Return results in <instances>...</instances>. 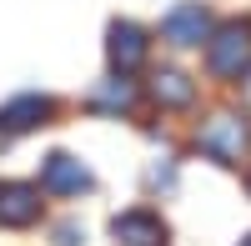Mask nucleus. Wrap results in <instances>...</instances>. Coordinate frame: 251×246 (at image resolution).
Returning a JSON list of instances; mask_svg holds the SVG:
<instances>
[{
  "label": "nucleus",
  "instance_id": "1a4fd4ad",
  "mask_svg": "<svg viewBox=\"0 0 251 246\" xmlns=\"http://www.w3.org/2000/svg\"><path fill=\"white\" fill-rule=\"evenodd\" d=\"M151 100L166 106V111H186V106L196 100V80L186 75V71H171V66H166V71L151 75Z\"/></svg>",
  "mask_w": 251,
  "mask_h": 246
},
{
  "label": "nucleus",
  "instance_id": "20e7f679",
  "mask_svg": "<svg viewBox=\"0 0 251 246\" xmlns=\"http://www.w3.org/2000/svg\"><path fill=\"white\" fill-rule=\"evenodd\" d=\"M40 186L55 191V196H80V191L96 186V176H91L86 161H75L71 151H50L46 161H40Z\"/></svg>",
  "mask_w": 251,
  "mask_h": 246
},
{
  "label": "nucleus",
  "instance_id": "6e6552de",
  "mask_svg": "<svg viewBox=\"0 0 251 246\" xmlns=\"http://www.w3.org/2000/svg\"><path fill=\"white\" fill-rule=\"evenodd\" d=\"M161 35L171 46H201L211 35V15H206V5H176V10H166Z\"/></svg>",
  "mask_w": 251,
  "mask_h": 246
},
{
  "label": "nucleus",
  "instance_id": "f8f14e48",
  "mask_svg": "<svg viewBox=\"0 0 251 246\" xmlns=\"http://www.w3.org/2000/svg\"><path fill=\"white\" fill-rule=\"evenodd\" d=\"M246 191H251V176H246Z\"/></svg>",
  "mask_w": 251,
  "mask_h": 246
},
{
  "label": "nucleus",
  "instance_id": "0eeeda50",
  "mask_svg": "<svg viewBox=\"0 0 251 246\" xmlns=\"http://www.w3.org/2000/svg\"><path fill=\"white\" fill-rule=\"evenodd\" d=\"M111 236L121 241V246H166V221L156 216V211H121L116 221H111Z\"/></svg>",
  "mask_w": 251,
  "mask_h": 246
},
{
  "label": "nucleus",
  "instance_id": "423d86ee",
  "mask_svg": "<svg viewBox=\"0 0 251 246\" xmlns=\"http://www.w3.org/2000/svg\"><path fill=\"white\" fill-rule=\"evenodd\" d=\"M50 116H55V100L40 96V91H25V96H15V100L0 106V131L5 136H25V131L50 126Z\"/></svg>",
  "mask_w": 251,
  "mask_h": 246
},
{
  "label": "nucleus",
  "instance_id": "9b49d317",
  "mask_svg": "<svg viewBox=\"0 0 251 246\" xmlns=\"http://www.w3.org/2000/svg\"><path fill=\"white\" fill-rule=\"evenodd\" d=\"M236 86H241V100H246V106H251V66L236 75Z\"/></svg>",
  "mask_w": 251,
  "mask_h": 246
},
{
  "label": "nucleus",
  "instance_id": "9d476101",
  "mask_svg": "<svg viewBox=\"0 0 251 246\" xmlns=\"http://www.w3.org/2000/svg\"><path fill=\"white\" fill-rule=\"evenodd\" d=\"M131 100H136V86H131L126 75H121V80H111L106 91H96V106H106V111H126Z\"/></svg>",
  "mask_w": 251,
  "mask_h": 246
},
{
  "label": "nucleus",
  "instance_id": "39448f33",
  "mask_svg": "<svg viewBox=\"0 0 251 246\" xmlns=\"http://www.w3.org/2000/svg\"><path fill=\"white\" fill-rule=\"evenodd\" d=\"M146 50H151V40H146V30L136 25V20H111V30H106V60H111V71L116 75H131Z\"/></svg>",
  "mask_w": 251,
  "mask_h": 246
},
{
  "label": "nucleus",
  "instance_id": "f257e3e1",
  "mask_svg": "<svg viewBox=\"0 0 251 246\" xmlns=\"http://www.w3.org/2000/svg\"><path fill=\"white\" fill-rule=\"evenodd\" d=\"M196 146L211 156V161H221V166H241L246 151H251V126H246L236 111H216L196 131Z\"/></svg>",
  "mask_w": 251,
  "mask_h": 246
},
{
  "label": "nucleus",
  "instance_id": "7ed1b4c3",
  "mask_svg": "<svg viewBox=\"0 0 251 246\" xmlns=\"http://www.w3.org/2000/svg\"><path fill=\"white\" fill-rule=\"evenodd\" d=\"M40 211H46V201H40L35 181H0V226L25 231L40 221Z\"/></svg>",
  "mask_w": 251,
  "mask_h": 246
},
{
  "label": "nucleus",
  "instance_id": "ddd939ff",
  "mask_svg": "<svg viewBox=\"0 0 251 246\" xmlns=\"http://www.w3.org/2000/svg\"><path fill=\"white\" fill-rule=\"evenodd\" d=\"M241 246H251V236H246V241H241Z\"/></svg>",
  "mask_w": 251,
  "mask_h": 246
},
{
  "label": "nucleus",
  "instance_id": "f03ea898",
  "mask_svg": "<svg viewBox=\"0 0 251 246\" xmlns=\"http://www.w3.org/2000/svg\"><path fill=\"white\" fill-rule=\"evenodd\" d=\"M206 66L216 75H241L251 66V20H226L206 35Z\"/></svg>",
  "mask_w": 251,
  "mask_h": 246
}]
</instances>
